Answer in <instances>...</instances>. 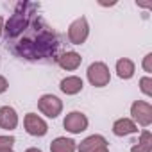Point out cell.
Segmentation results:
<instances>
[{"label": "cell", "mask_w": 152, "mask_h": 152, "mask_svg": "<svg viewBox=\"0 0 152 152\" xmlns=\"http://www.w3.org/2000/svg\"><path fill=\"white\" fill-rule=\"evenodd\" d=\"M25 152H41V150H39V148H27Z\"/></svg>", "instance_id": "cell-22"}, {"label": "cell", "mask_w": 152, "mask_h": 152, "mask_svg": "<svg viewBox=\"0 0 152 152\" xmlns=\"http://www.w3.org/2000/svg\"><path fill=\"white\" fill-rule=\"evenodd\" d=\"M81 63H83V57H81L77 52H73V50L64 52V54H61V56L57 57V64H59L63 70H77V68L81 66Z\"/></svg>", "instance_id": "cell-9"}, {"label": "cell", "mask_w": 152, "mask_h": 152, "mask_svg": "<svg viewBox=\"0 0 152 152\" xmlns=\"http://www.w3.org/2000/svg\"><path fill=\"white\" fill-rule=\"evenodd\" d=\"M4 47L29 63H54L59 57L61 36L39 15V4L18 2L4 27Z\"/></svg>", "instance_id": "cell-1"}, {"label": "cell", "mask_w": 152, "mask_h": 152, "mask_svg": "<svg viewBox=\"0 0 152 152\" xmlns=\"http://www.w3.org/2000/svg\"><path fill=\"white\" fill-rule=\"evenodd\" d=\"M15 145V138L13 136H0V152L11 150Z\"/></svg>", "instance_id": "cell-16"}, {"label": "cell", "mask_w": 152, "mask_h": 152, "mask_svg": "<svg viewBox=\"0 0 152 152\" xmlns=\"http://www.w3.org/2000/svg\"><path fill=\"white\" fill-rule=\"evenodd\" d=\"M150 61H152V54H147V56H145V61H143V68H145L147 73L152 72V64H150Z\"/></svg>", "instance_id": "cell-18"}, {"label": "cell", "mask_w": 152, "mask_h": 152, "mask_svg": "<svg viewBox=\"0 0 152 152\" xmlns=\"http://www.w3.org/2000/svg\"><path fill=\"white\" fill-rule=\"evenodd\" d=\"M2 32H4V18L0 16V36H2Z\"/></svg>", "instance_id": "cell-20"}, {"label": "cell", "mask_w": 152, "mask_h": 152, "mask_svg": "<svg viewBox=\"0 0 152 152\" xmlns=\"http://www.w3.org/2000/svg\"><path fill=\"white\" fill-rule=\"evenodd\" d=\"M63 125H64V129H66L68 132H72V134H81L83 131L88 129V118H86V115H83L81 111H72V113L66 115Z\"/></svg>", "instance_id": "cell-5"}, {"label": "cell", "mask_w": 152, "mask_h": 152, "mask_svg": "<svg viewBox=\"0 0 152 152\" xmlns=\"http://www.w3.org/2000/svg\"><path fill=\"white\" fill-rule=\"evenodd\" d=\"M6 152H13V150H6Z\"/></svg>", "instance_id": "cell-23"}, {"label": "cell", "mask_w": 152, "mask_h": 152, "mask_svg": "<svg viewBox=\"0 0 152 152\" xmlns=\"http://www.w3.org/2000/svg\"><path fill=\"white\" fill-rule=\"evenodd\" d=\"M136 131H138L136 124H134L132 120H129V118H120V120H116V122L113 124V132H115L116 136L134 134Z\"/></svg>", "instance_id": "cell-12"}, {"label": "cell", "mask_w": 152, "mask_h": 152, "mask_svg": "<svg viewBox=\"0 0 152 152\" xmlns=\"http://www.w3.org/2000/svg\"><path fill=\"white\" fill-rule=\"evenodd\" d=\"M83 86H84V84H83V79H81V77H75V75L63 79L61 84H59L61 91L66 93V95H77V93L83 90Z\"/></svg>", "instance_id": "cell-11"}, {"label": "cell", "mask_w": 152, "mask_h": 152, "mask_svg": "<svg viewBox=\"0 0 152 152\" xmlns=\"http://www.w3.org/2000/svg\"><path fill=\"white\" fill-rule=\"evenodd\" d=\"M38 109L48 118H57L63 111V102L56 95H43L38 100Z\"/></svg>", "instance_id": "cell-4"}, {"label": "cell", "mask_w": 152, "mask_h": 152, "mask_svg": "<svg viewBox=\"0 0 152 152\" xmlns=\"http://www.w3.org/2000/svg\"><path fill=\"white\" fill-rule=\"evenodd\" d=\"M18 125V115L11 106H2L0 107V127L11 131Z\"/></svg>", "instance_id": "cell-8"}, {"label": "cell", "mask_w": 152, "mask_h": 152, "mask_svg": "<svg viewBox=\"0 0 152 152\" xmlns=\"http://www.w3.org/2000/svg\"><path fill=\"white\" fill-rule=\"evenodd\" d=\"M116 73L120 79H131L134 75V63L127 57H122L116 61Z\"/></svg>", "instance_id": "cell-13"}, {"label": "cell", "mask_w": 152, "mask_h": 152, "mask_svg": "<svg viewBox=\"0 0 152 152\" xmlns=\"http://www.w3.org/2000/svg\"><path fill=\"white\" fill-rule=\"evenodd\" d=\"M131 152H152V134L148 131H143L140 136V141L132 145Z\"/></svg>", "instance_id": "cell-15"}, {"label": "cell", "mask_w": 152, "mask_h": 152, "mask_svg": "<svg viewBox=\"0 0 152 152\" xmlns=\"http://www.w3.org/2000/svg\"><path fill=\"white\" fill-rule=\"evenodd\" d=\"M88 34H90V25L84 16L72 22V25L68 27V39L72 45H83L88 39Z\"/></svg>", "instance_id": "cell-2"}, {"label": "cell", "mask_w": 152, "mask_h": 152, "mask_svg": "<svg viewBox=\"0 0 152 152\" xmlns=\"http://www.w3.org/2000/svg\"><path fill=\"white\" fill-rule=\"evenodd\" d=\"M131 115L132 118L143 125V127H148L152 124V106L148 102H143V100H136L132 106H131Z\"/></svg>", "instance_id": "cell-6"}, {"label": "cell", "mask_w": 152, "mask_h": 152, "mask_svg": "<svg viewBox=\"0 0 152 152\" xmlns=\"http://www.w3.org/2000/svg\"><path fill=\"white\" fill-rule=\"evenodd\" d=\"M7 88H9V84H7L6 77H2V75H0V93H4Z\"/></svg>", "instance_id": "cell-19"}, {"label": "cell", "mask_w": 152, "mask_h": 152, "mask_svg": "<svg viewBox=\"0 0 152 152\" xmlns=\"http://www.w3.org/2000/svg\"><path fill=\"white\" fill-rule=\"evenodd\" d=\"M88 81L93 86H97V88L107 86L109 81H111L109 68L104 63H93V64H90V68H88Z\"/></svg>", "instance_id": "cell-3"}, {"label": "cell", "mask_w": 152, "mask_h": 152, "mask_svg": "<svg viewBox=\"0 0 152 152\" xmlns=\"http://www.w3.org/2000/svg\"><path fill=\"white\" fill-rule=\"evenodd\" d=\"M107 145V140L100 134H93V136H88L86 140L81 141L79 145V152H93L100 147H106Z\"/></svg>", "instance_id": "cell-10"}, {"label": "cell", "mask_w": 152, "mask_h": 152, "mask_svg": "<svg viewBox=\"0 0 152 152\" xmlns=\"http://www.w3.org/2000/svg\"><path fill=\"white\" fill-rule=\"evenodd\" d=\"M75 141L70 138H56L50 143V152H75Z\"/></svg>", "instance_id": "cell-14"}, {"label": "cell", "mask_w": 152, "mask_h": 152, "mask_svg": "<svg viewBox=\"0 0 152 152\" xmlns=\"http://www.w3.org/2000/svg\"><path fill=\"white\" fill-rule=\"evenodd\" d=\"M23 125H25V131H27L31 136H45L47 131H48L47 122H45L43 118H39L38 115H34V113L25 115Z\"/></svg>", "instance_id": "cell-7"}, {"label": "cell", "mask_w": 152, "mask_h": 152, "mask_svg": "<svg viewBox=\"0 0 152 152\" xmlns=\"http://www.w3.org/2000/svg\"><path fill=\"white\" fill-rule=\"evenodd\" d=\"M140 88H141V91L145 93V95H152V79L150 77H143V79H140Z\"/></svg>", "instance_id": "cell-17"}, {"label": "cell", "mask_w": 152, "mask_h": 152, "mask_svg": "<svg viewBox=\"0 0 152 152\" xmlns=\"http://www.w3.org/2000/svg\"><path fill=\"white\" fill-rule=\"evenodd\" d=\"M93 152H109V150H107V145H106V147H100V148H97Z\"/></svg>", "instance_id": "cell-21"}]
</instances>
